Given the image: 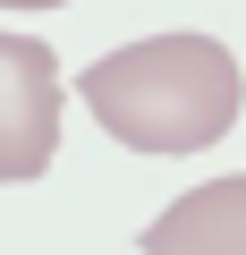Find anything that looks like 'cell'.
Listing matches in <instances>:
<instances>
[{"label": "cell", "instance_id": "6da1fadb", "mask_svg": "<svg viewBox=\"0 0 246 255\" xmlns=\"http://www.w3.org/2000/svg\"><path fill=\"white\" fill-rule=\"evenodd\" d=\"M77 94L102 119V136L128 153H204L238 128L246 77H238L229 43H212V34H145V43L102 51L77 77Z\"/></svg>", "mask_w": 246, "mask_h": 255}, {"label": "cell", "instance_id": "7a4b0ae2", "mask_svg": "<svg viewBox=\"0 0 246 255\" xmlns=\"http://www.w3.org/2000/svg\"><path fill=\"white\" fill-rule=\"evenodd\" d=\"M60 102H68L60 51L0 26V179L9 187L51 170V153H60Z\"/></svg>", "mask_w": 246, "mask_h": 255}, {"label": "cell", "instance_id": "3957f363", "mask_svg": "<svg viewBox=\"0 0 246 255\" xmlns=\"http://www.w3.org/2000/svg\"><path fill=\"white\" fill-rule=\"evenodd\" d=\"M145 255H246V170L170 196L145 221Z\"/></svg>", "mask_w": 246, "mask_h": 255}, {"label": "cell", "instance_id": "277c9868", "mask_svg": "<svg viewBox=\"0 0 246 255\" xmlns=\"http://www.w3.org/2000/svg\"><path fill=\"white\" fill-rule=\"evenodd\" d=\"M0 9H68V0H0Z\"/></svg>", "mask_w": 246, "mask_h": 255}]
</instances>
